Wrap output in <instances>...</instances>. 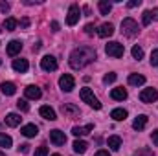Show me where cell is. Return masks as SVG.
Segmentation results:
<instances>
[{"instance_id":"d4e9b609","label":"cell","mask_w":158,"mask_h":156,"mask_svg":"<svg viewBox=\"0 0 158 156\" xmlns=\"http://www.w3.org/2000/svg\"><path fill=\"white\" fill-rule=\"evenodd\" d=\"M17 26H19V22H17V18H13V17H9V18L4 20V30H6V31H15Z\"/></svg>"},{"instance_id":"4dcf8cb0","label":"cell","mask_w":158,"mask_h":156,"mask_svg":"<svg viewBox=\"0 0 158 156\" xmlns=\"http://www.w3.org/2000/svg\"><path fill=\"white\" fill-rule=\"evenodd\" d=\"M132 156H155V153L151 149H140V151H136Z\"/></svg>"},{"instance_id":"8d00e7d4","label":"cell","mask_w":158,"mask_h":156,"mask_svg":"<svg viewBox=\"0 0 158 156\" xmlns=\"http://www.w3.org/2000/svg\"><path fill=\"white\" fill-rule=\"evenodd\" d=\"M151 140H153V143H155V145L158 147V129H156V130H153V132H151Z\"/></svg>"},{"instance_id":"2e32d148","label":"cell","mask_w":158,"mask_h":156,"mask_svg":"<svg viewBox=\"0 0 158 156\" xmlns=\"http://www.w3.org/2000/svg\"><path fill=\"white\" fill-rule=\"evenodd\" d=\"M28 68H30V64H28L26 59H15V61H13V70H15V72L24 74V72H28Z\"/></svg>"},{"instance_id":"83f0119b","label":"cell","mask_w":158,"mask_h":156,"mask_svg":"<svg viewBox=\"0 0 158 156\" xmlns=\"http://www.w3.org/2000/svg\"><path fill=\"white\" fill-rule=\"evenodd\" d=\"M131 53H132V57L136 59V61H140V59H143V50H142V46H132V50H131Z\"/></svg>"},{"instance_id":"8fae6325","label":"cell","mask_w":158,"mask_h":156,"mask_svg":"<svg viewBox=\"0 0 158 156\" xmlns=\"http://www.w3.org/2000/svg\"><path fill=\"white\" fill-rule=\"evenodd\" d=\"M114 33V26L110 24V22H105V24H101L99 28H98V35L101 37V39H107V37H110Z\"/></svg>"},{"instance_id":"e0dca14e","label":"cell","mask_w":158,"mask_h":156,"mask_svg":"<svg viewBox=\"0 0 158 156\" xmlns=\"http://www.w3.org/2000/svg\"><path fill=\"white\" fill-rule=\"evenodd\" d=\"M145 125H147V116H145V114L136 116L134 117V121H132V129H134V130H143Z\"/></svg>"},{"instance_id":"60d3db41","label":"cell","mask_w":158,"mask_h":156,"mask_svg":"<svg viewBox=\"0 0 158 156\" xmlns=\"http://www.w3.org/2000/svg\"><path fill=\"white\" fill-rule=\"evenodd\" d=\"M19 151H20V153H28V151H30V145H28V143H22V145L19 147Z\"/></svg>"},{"instance_id":"b9f144b4","label":"cell","mask_w":158,"mask_h":156,"mask_svg":"<svg viewBox=\"0 0 158 156\" xmlns=\"http://www.w3.org/2000/svg\"><path fill=\"white\" fill-rule=\"evenodd\" d=\"M151 18H155V20H158V7H155V9L151 11Z\"/></svg>"},{"instance_id":"7a4b0ae2","label":"cell","mask_w":158,"mask_h":156,"mask_svg":"<svg viewBox=\"0 0 158 156\" xmlns=\"http://www.w3.org/2000/svg\"><path fill=\"white\" fill-rule=\"evenodd\" d=\"M121 33L125 37H136L140 33V26L134 18H123L121 20Z\"/></svg>"},{"instance_id":"5bb4252c","label":"cell","mask_w":158,"mask_h":156,"mask_svg":"<svg viewBox=\"0 0 158 156\" xmlns=\"http://www.w3.org/2000/svg\"><path fill=\"white\" fill-rule=\"evenodd\" d=\"M20 132H22L26 138H35V136L39 134V127L33 125V123H28V125H24V127L20 129Z\"/></svg>"},{"instance_id":"484cf974","label":"cell","mask_w":158,"mask_h":156,"mask_svg":"<svg viewBox=\"0 0 158 156\" xmlns=\"http://www.w3.org/2000/svg\"><path fill=\"white\" fill-rule=\"evenodd\" d=\"M110 117L116 119V121H123V119L127 117V110H125V109H114V110L110 112Z\"/></svg>"},{"instance_id":"ab89813d","label":"cell","mask_w":158,"mask_h":156,"mask_svg":"<svg viewBox=\"0 0 158 156\" xmlns=\"http://www.w3.org/2000/svg\"><path fill=\"white\" fill-rule=\"evenodd\" d=\"M28 26H30V18H22V20H20V28H24V30H26Z\"/></svg>"},{"instance_id":"6da1fadb","label":"cell","mask_w":158,"mask_h":156,"mask_svg":"<svg viewBox=\"0 0 158 156\" xmlns=\"http://www.w3.org/2000/svg\"><path fill=\"white\" fill-rule=\"evenodd\" d=\"M94 59H96V50H94V48L79 46V48H76V50L70 53L68 63H70V66H72L74 70H81V68H85L86 64H90Z\"/></svg>"},{"instance_id":"d6986e66","label":"cell","mask_w":158,"mask_h":156,"mask_svg":"<svg viewBox=\"0 0 158 156\" xmlns=\"http://www.w3.org/2000/svg\"><path fill=\"white\" fill-rule=\"evenodd\" d=\"M92 130H94V125L90 123V125H86V127H74V129H72V134L79 138V136H85V134H88V132H92Z\"/></svg>"},{"instance_id":"8992f818","label":"cell","mask_w":158,"mask_h":156,"mask_svg":"<svg viewBox=\"0 0 158 156\" xmlns=\"http://www.w3.org/2000/svg\"><path fill=\"white\" fill-rule=\"evenodd\" d=\"M59 86H61L63 92H72L76 88V81H74V77L70 74H63L59 77Z\"/></svg>"},{"instance_id":"f6af8a7d","label":"cell","mask_w":158,"mask_h":156,"mask_svg":"<svg viewBox=\"0 0 158 156\" xmlns=\"http://www.w3.org/2000/svg\"><path fill=\"white\" fill-rule=\"evenodd\" d=\"M52 156H61V154H52Z\"/></svg>"},{"instance_id":"44dd1931","label":"cell","mask_w":158,"mask_h":156,"mask_svg":"<svg viewBox=\"0 0 158 156\" xmlns=\"http://www.w3.org/2000/svg\"><path fill=\"white\" fill-rule=\"evenodd\" d=\"M20 119H22V117L19 116V114L11 112V114L6 116V125H7V127H19V125H20Z\"/></svg>"},{"instance_id":"ee69618b","label":"cell","mask_w":158,"mask_h":156,"mask_svg":"<svg viewBox=\"0 0 158 156\" xmlns=\"http://www.w3.org/2000/svg\"><path fill=\"white\" fill-rule=\"evenodd\" d=\"M52 30H53V31H59V22L53 20V22H52Z\"/></svg>"},{"instance_id":"4fadbf2b","label":"cell","mask_w":158,"mask_h":156,"mask_svg":"<svg viewBox=\"0 0 158 156\" xmlns=\"http://www.w3.org/2000/svg\"><path fill=\"white\" fill-rule=\"evenodd\" d=\"M24 94H26V97H28V99H40V96H42L40 88H39V86H35V84L26 86V88H24Z\"/></svg>"},{"instance_id":"d590c367","label":"cell","mask_w":158,"mask_h":156,"mask_svg":"<svg viewBox=\"0 0 158 156\" xmlns=\"http://www.w3.org/2000/svg\"><path fill=\"white\" fill-rule=\"evenodd\" d=\"M94 31H96L94 24H86V26H85V33H86V35H94Z\"/></svg>"},{"instance_id":"f1b7e54d","label":"cell","mask_w":158,"mask_h":156,"mask_svg":"<svg viewBox=\"0 0 158 156\" xmlns=\"http://www.w3.org/2000/svg\"><path fill=\"white\" fill-rule=\"evenodd\" d=\"M11 143H13V140H11V136H7V134H2L0 132V147H11Z\"/></svg>"},{"instance_id":"ba28073f","label":"cell","mask_w":158,"mask_h":156,"mask_svg":"<svg viewBox=\"0 0 158 156\" xmlns=\"http://www.w3.org/2000/svg\"><path fill=\"white\" fill-rule=\"evenodd\" d=\"M40 68H42L44 72H53V70H57V59H55L53 55H44V57L40 59Z\"/></svg>"},{"instance_id":"74e56055","label":"cell","mask_w":158,"mask_h":156,"mask_svg":"<svg viewBox=\"0 0 158 156\" xmlns=\"http://www.w3.org/2000/svg\"><path fill=\"white\" fill-rule=\"evenodd\" d=\"M142 4V0H131V2H127V7H138Z\"/></svg>"},{"instance_id":"603a6c76","label":"cell","mask_w":158,"mask_h":156,"mask_svg":"<svg viewBox=\"0 0 158 156\" xmlns=\"http://www.w3.org/2000/svg\"><path fill=\"white\" fill-rule=\"evenodd\" d=\"M143 83H145V77L142 74H131L129 76V84H132V86H140Z\"/></svg>"},{"instance_id":"7c38bea8","label":"cell","mask_w":158,"mask_h":156,"mask_svg":"<svg viewBox=\"0 0 158 156\" xmlns=\"http://www.w3.org/2000/svg\"><path fill=\"white\" fill-rule=\"evenodd\" d=\"M20 50H22V42H20V40H11V42L7 44V48H6V51H7V55H9V57L19 55V53H20Z\"/></svg>"},{"instance_id":"836d02e7","label":"cell","mask_w":158,"mask_h":156,"mask_svg":"<svg viewBox=\"0 0 158 156\" xmlns=\"http://www.w3.org/2000/svg\"><path fill=\"white\" fill-rule=\"evenodd\" d=\"M35 156H48V147H44V145H40L39 149L35 151Z\"/></svg>"},{"instance_id":"4316f807","label":"cell","mask_w":158,"mask_h":156,"mask_svg":"<svg viewBox=\"0 0 158 156\" xmlns=\"http://www.w3.org/2000/svg\"><path fill=\"white\" fill-rule=\"evenodd\" d=\"M99 11H101V15H109L110 13V9H112V4L109 2V0H99Z\"/></svg>"},{"instance_id":"7dc6e473","label":"cell","mask_w":158,"mask_h":156,"mask_svg":"<svg viewBox=\"0 0 158 156\" xmlns=\"http://www.w3.org/2000/svg\"><path fill=\"white\" fill-rule=\"evenodd\" d=\"M0 156H6V154H2V153H0Z\"/></svg>"},{"instance_id":"9a60e30c","label":"cell","mask_w":158,"mask_h":156,"mask_svg":"<svg viewBox=\"0 0 158 156\" xmlns=\"http://www.w3.org/2000/svg\"><path fill=\"white\" fill-rule=\"evenodd\" d=\"M39 114H40L42 117H44V119H48V121H55V119H57V114H55V110H53L52 107H48V105L40 107Z\"/></svg>"},{"instance_id":"9c48e42d","label":"cell","mask_w":158,"mask_h":156,"mask_svg":"<svg viewBox=\"0 0 158 156\" xmlns=\"http://www.w3.org/2000/svg\"><path fill=\"white\" fill-rule=\"evenodd\" d=\"M50 142L53 143V145H64L66 143V134L63 132V130H59V129H53V130H50Z\"/></svg>"},{"instance_id":"277c9868","label":"cell","mask_w":158,"mask_h":156,"mask_svg":"<svg viewBox=\"0 0 158 156\" xmlns=\"http://www.w3.org/2000/svg\"><path fill=\"white\" fill-rule=\"evenodd\" d=\"M105 51H107V55H109V57L119 59V57H123L125 48H123V44H119V42H109V44L105 46Z\"/></svg>"},{"instance_id":"7bdbcfd3","label":"cell","mask_w":158,"mask_h":156,"mask_svg":"<svg viewBox=\"0 0 158 156\" xmlns=\"http://www.w3.org/2000/svg\"><path fill=\"white\" fill-rule=\"evenodd\" d=\"M94 156H110V154H109V151H98Z\"/></svg>"},{"instance_id":"cb8c5ba5","label":"cell","mask_w":158,"mask_h":156,"mask_svg":"<svg viewBox=\"0 0 158 156\" xmlns=\"http://www.w3.org/2000/svg\"><path fill=\"white\" fill-rule=\"evenodd\" d=\"M107 145H109L112 151H119V147H121V138H119V136H110V138L107 140Z\"/></svg>"},{"instance_id":"30bf717a","label":"cell","mask_w":158,"mask_h":156,"mask_svg":"<svg viewBox=\"0 0 158 156\" xmlns=\"http://www.w3.org/2000/svg\"><path fill=\"white\" fill-rule=\"evenodd\" d=\"M61 112L66 117H77L79 116V109L76 105H72V103H64V105L61 107Z\"/></svg>"},{"instance_id":"3957f363","label":"cell","mask_w":158,"mask_h":156,"mask_svg":"<svg viewBox=\"0 0 158 156\" xmlns=\"http://www.w3.org/2000/svg\"><path fill=\"white\" fill-rule=\"evenodd\" d=\"M79 96H81V99L85 101V103H88L92 109H96V110H99L101 109V103H99V99L94 96V92L90 90V88H81V92H79Z\"/></svg>"},{"instance_id":"1f68e13d","label":"cell","mask_w":158,"mask_h":156,"mask_svg":"<svg viewBox=\"0 0 158 156\" xmlns=\"http://www.w3.org/2000/svg\"><path fill=\"white\" fill-rule=\"evenodd\" d=\"M114 81H116V74H114V72H109V74L103 77V83H105V84H110V83H114Z\"/></svg>"},{"instance_id":"bcb514c9","label":"cell","mask_w":158,"mask_h":156,"mask_svg":"<svg viewBox=\"0 0 158 156\" xmlns=\"http://www.w3.org/2000/svg\"><path fill=\"white\" fill-rule=\"evenodd\" d=\"M0 66H2V59H0Z\"/></svg>"},{"instance_id":"f35d334b","label":"cell","mask_w":158,"mask_h":156,"mask_svg":"<svg viewBox=\"0 0 158 156\" xmlns=\"http://www.w3.org/2000/svg\"><path fill=\"white\" fill-rule=\"evenodd\" d=\"M0 11H4V13L9 11V4L7 2H0Z\"/></svg>"},{"instance_id":"5b68a950","label":"cell","mask_w":158,"mask_h":156,"mask_svg":"<svg viewBox=\"0 0 158 156\" xmlns=\"http://www.w3.org/2000/svg\"><path fill=\"white\" fill-rule=\"evenodd\" d=\"M79 17H81V9H79L77 4H72L68 7V15H66V24L68 26H76L79 22Z\"/></svg>"},{"instance_id":"d6a6232c","label":"cell","mask_w":158,"mask_h":156,"mask_svg":"<svg viewBox=\"0 0 158 156\" xmlns=\"http://www.w3.org/2000/svg\"><path fill=\"white\" fill-rule=\"evenodd\" d=\"M151 66H158V48L156 50H153V53H151Z\"/></svg>"},{"instance_id":"e575fe53","label":"cell","mask_w":158,"mask_h":156,"mask_svg":"<svg viewBox=\"0 0 158 156\" xmlns=\"http://www.w3.org/2000/svg\"><path fill=\"white\" fill-rule=\"evenodd\" d=\"M151 11H143V26H149L151 24Z\"/></svg>"},{"instance_id":"52a82bcc","label":"cell","mask_w":158,"mask_h":156,"mask_svg":"<svg viewBox=\"0 0 158 156\" xmlns=\"http://www.w3.org/2000/svg\"><path fill=\"white\" fill-rule=\"evenodd\" d=\"M156 99H158L156 88H143L140 92V101L142 103H155Z\"/></svg>"},{"instance_id":"ac0fdd59","label":"cell","mask_w":158,"mask_h":156,"mask_svg":"<svg viewBox=\"0 0 158 156\" xmlns=\"http://www.w3.org/2000/svg\"><path fill=\"white\" fill-rule=\"evenodd\" d=\"M0 88H2V94H6V96H13V94L17 92L15 83H9V81H4V83L0 84Z\"/></svg>"},{"instance_id":"f546056e","label":"cell","mask_w":158,"mask_h":156,"mask_svg":"<svg viewBox=\"0 0 158 156\" xmlns=\"http://www.w3.org/2000/svg\"><path fill=\"white\" fill-rule=\"evenodd\" d=\"M17 109H19L20 112H28V110H30V105H28L26 99H19V101H17Z\"/></svg>"},{"instance_id":"ffe728a7","label":"cell","mask_w":158,"mask_h":156,"mask_svg":"<svg viewBox=\"0 0 158 156\" xmlns=\"http://www.w3.org/2000/svg\"><path fill=\"white\" fill-rule=\"evenodd\" d=\"M110 97L112 99H116V101H123V99H127V90L125 88H112V92H110Z\"/></svg>"},{"instance_id":"7402d4cb","label":"cell","mask_w":158,"mask_h":156,"mask_svg":"<svg viewBox=\"0 0 158 156\" xmlns=\"http://www.w3.org/2000/svg\"><path fill=\"white\" fill-rule=\"evenodd\" d=\"M72 149H74V153L83 154V153H86V149H88V143H86V142H83V140H76V142L72 143Z\"/></svg>"}]
</instances>
